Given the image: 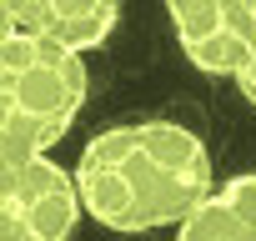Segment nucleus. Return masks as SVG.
Here are the masks:
<instances>
[{
	"label": "nucleus",
	"instance_id": "nucleus-3",
	"mask_svg": "<svg viewBox=\"0 0 256 241\" xmlns=\"http://www.w3.org/2000/svg\"><path fill=\"white\" fill-rule=\"evenodd\" d=\"M86 201L76 171L50 156L0 166V241H70Z\"/></svg>",
	"mask_w": 256,
	"mask_h": 241
},
{
	"label": "nucleus",
	"instance_id": "nucleus-5",
	"mask_svg": "<svg viewBox=\"0 0 256 241\" xmlns=\"http://www.w3.org/2000/svg\"><path fill=\"white\" fill-rule=\"evenodd\" d=\"M0 16L6 30H30L76 50H96L120 20V0H0Z\"/></svg>",
	"mask_w": 256,
	"mask_h": 241
},
{
	"label": "nucleus",
	"instance_id": "nucleus-7",
	"mask_svg": "<svg viewBox=\"0 0 256 241\" xmlns=\"http://www.w3.org/2000/svg\"><path fill=\"white\" fill-rule=\"evenodd\" d=\"M236 90H241V96L256 106V50H251V56H246V66L236 70Z\"/></svg>",
	"mask_w": 256,
	"mask_h": 241
},
{
	"label": "nucleus",
	"instance_id": "nucleus-1",
	"mask_svg": "<svg viewBox=\"0 0 256 241\" xmlns=\"http://www.w3.org/2000/svg\"><path fill=\"white\" fill-rule=\"evenodd\" d=\"M86 216L106 231H161L181 226L196 201L216 186L211 151L176 120H120L86 141L76 161Z\"/></svg>",
	"mask_w": 256,
	"mask_h": 241
},
{
	"label": "nucleus",
	"instance_id": "nucleus-6",
	"mask_svg": "<svg viewBox=\"0 0 256 241\" xmlns=\"http://www.w3.org/2000/svg\"><path fill=\"white\" fill-rule=\"evenodd\" d=\"M176 241H256V171L211 186L176 226Z\"/></svg>",
	"mask_w": 256,
	"mask_h": 241
},
{
	"label": "nucleus",
	"instance_id": "nucleus-2",
	"mask_svg": "<svg viewBox=\"0 0 256 241\" xmlns=\"http://www.w3.org/2000/svg\"><path fill=\"white\" fill-rule=\"evenodd\" d=\"M90 70L86 50L30 36V30H6L0 40V146L6 161H30L46 156L86 106Z\"/></svg>",
	"mask_w": 256,
	"mask_h": 241
},
{
	"label": "nucleus",
	"instance_id": "nucleus-4",
	"mask_svg": "<svg viewBox=\"0 0 256 241\" xmlns=\"http://www.w3.org/2000/svg\"><path fill=\"white\" fill-rule=\"evenodd\" d=\"M181 56L206 76H231L256 50V0H166Z\"/></svg>",
	"mask_w": 256,
	"mask_h": 241
}]
</instances>
